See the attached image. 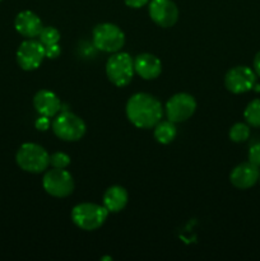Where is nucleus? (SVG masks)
<instances>
[{
  "label": "nucleus",
  "instance_id": "nucleus-14",
  "mask_svg": "<svg viewBox=\"0 0 260 261\" xmlns=\"http://www.w3.org/2000/svg\"><path fill=\"white\" fill-rule=\"evenodd\" d=\"M134 70L140 78L145 81H153L162 73V63L153 54H139L134 59Z\"/></svg>",
  "mask_w": 260,
  "mask_h": 261
},
{
  "label": "nucleus",
  "instance_id": "nucleus-1",
  "mask_svg": "<svg viewBox=\"0 0 260 261\" xmlns=\"http://www.w3.org/2000/svg\"><path fill=\"white\" fill-rule=\"evenodd\" d=\"M125 111L129 121L139 129L154 127L163 116L162 103L148 93L133 94L127 99Z\"/></svg>",
  "mask_w": 260,
  "mask_h": 261
},
{
  "label": "nucleus",
  "instance_id": "nucleus-24",
  "mask_svg": "<svg viewBox=\"0 0 260 261\" xmlns=\"http://www.w3.org/2000/svg\"><path fill=\"white\" fill-rule=\"evenodd\" d=\"M50 125H51L50 117H46V116H40L35 122L36 129L40 130V132H46V130L50 127Z\"/></svg>",
  "mask_w": 260,
  "mask_h": 261
},
{
  "label": "nucleus",
  "instance_id": "nucleus-17",
  "mask_svg": "<svg viewBox=\"0 0 260 261\" xmlns=\"http://www.w3.org/2000/svg\"><path fill=\"white\" fill-rule=\"evenodd\" d=\"M154 139L157 140L160 144L167 145L170 143H172L175 140L176 135H177V129H176L175 122L170 121V120H166L162 121L161 120L157 125L154 126Z\"/></svg>",
  "mask_w": 260,
  "mask_h": 261
},
{
  "label": "nucleus",
  "instance_id": "nucleus-8",
  "mask_svg": "<svg viewBox=\"0 0 260 261\" xmlns=\"http://www.w3.org/2000/svg\"><path fill=\"white\" fill-rule=\"evenodd\" d=\"M15 56H17V63L20 69L25 71L36 70L40 68L43 59L46 58L45 46L40 41L27 38L19 45Z\"/></svg>",
  "mask_w": 260,
  "mask_h": 261
},
{
  "label": "nucleus",
  "instance_id": "nucleus-19",
  "mask_svg": "<svg viewBox=\"0 0 260 261\" xmlns=\"http://www.w3.org/2000/svg\"><path fill=\"white\" fill-rule=\"evenodd\" d=\"M229 139L235 143H244L250 137V125L245 122H236L229 129Z\"/></svg>",
  "mask_w": 260,
  "mask_h": 261
},
{
  "label": "nucleus",
  "instance_id": "nucleus-10",
  "mask_svg": "<svg viewBox=\"0 0 260 261\" xmlns=\"http://www.w3.org/2000/svg\"><path fill=\"white\" fill-rule=\"evenodd\" d=\"M196 110V101L189 93H176L167 101L165 107L166 116L170 121L184 122L190 119Z\"/></svg>",
  "mask_w": 260,
  "mask_h": 261
},
{
  "label": "nucleus",
  "instance_id": "nucleus-28",
  "mask_svg": "<svg viewBox=\"0 0 260 261\" xmlns=\"http://www.w3.org/2000/svg\"><path fill=\"white\" fill-rule=\"evenodd\" d=\"M259 182H260V175H259Z\"/></svg>",
  "mask_w": 260,
  "mask_h": 261
},
{
  "label": "nucleus",
  "instance_id": "nucleus-3",
  "mask_svg": "<svg viewBox=\"0 0 260 261\" xmlns=\"http://www.w3.org/2000/svg\"><path fill=\"white\" fill-rule=\"evenodd\" d=\"M109 212L103 205L94 203H81L71 209V221L83 231H96L106 222Z\"/></svg>",
  "mask_w": 260,
  "mask_h": 261
},
{
  "label": "nucleus",
  "instance_id": "nucleus-11",
  "mask_svg": "<svg viewBox=\"0 0 260 261\" xmlns=\"http://www.w3.org/2000/svg\"><path fill=\"white\" fill-rule=\"evenodd\" d=\"M150 19L162 28H170L178 19V8L172 0H150Z\"/></svg>",
  "mask_w": 260,
  "mask_h": 261
},
{
  "label": "nucleus",
  "instance_id": "nucleus-21",
  "mask_svg": "<svg viewBox=\"0 0 260 261\" xmlns=\"http://www.w3.org/2000/svg\"><path fill=\"white\" fill-rule=\"evenodd\" d=\"M70 165V157L64 152H55L50 155V166L53 168H66Z\"/></svg>",
  "mask_w": 260,
  "mask_h": 261
},
{
  "label": "nucleus",
  "instance_id": "nucleus-15",
  "mask_svg": "<svg viewBox=\"0 0 260 261\" xmlns=\"http://www.w3.org/2000/svg\"><path fill=\"white\" fill-rule=\"evenodd\" d=\"M33 107L40 116L55 117L61 111V102L54 92L41 89L33 97Z\"/></svg>",
  "mask_w": 260,
  "mask_h": 261
},
{
  "label": "nucleus",
  "instance_id": "nucleus-5",
  "mask_svg": "<svg viewBox=\"0 0 260 261\" xmlns=\"http://www.w3.org/2000/svg\"><path fill=\"white\" fill-rule=\"evenodd\" d=\"M93 46L103 53H119L125 45V35L120 27L112 23H101L92 32Z\"/></svg>",
  "mask_w": 260,
  "mask_h": 261
},
{
  "label": "nucleus",
  "instance_id": "nucleus-2",
  "mask_svg": "<svg viewBox=\"0 0 260 261\" xmlns=\"http://www.w3.org/2000/svg\"><path fill=\"white\" fill-rule=\"evenodd\" d=\"M15 162L24 172L42 173L50 165V155L40 144L24 143L17 150Z\"/></svg>",
  "mask_w": 260,
  "mask_h": 261
},
{
  "label": "nucleus",
  "instance_id": "nucleus-20",
  "mask_svg": "<svg viewBox=\"0 0 260 261\" xmlns=\"http://www.w3.org/2000/svg\"><path fill=\"white\" fill-rule=\"evenodd\" d=\"M38 41L45 47L46 46L55 45V43H59V41H60V32L55 27H43L40 35H38Z\"/></svg>",
  "mask_w": 260,
  "mask_h": 261
},
{
  "label": "nucleus",
  "instance_id": "nucleus-26",
  "mask_svg": "<svg viewBox=\"0 0 260 261\" xmlns=\"http://www.w3.org/2000/svg\"><path fill=\"white\" fill-rule=\"evenodd\" d=\"M252 70L255 71L256 76H260V51L255 55L254 61H252Z\"/></svg>",
  "mask_w": 260,
  "mask_h": 261
},
{
  "label": "nucleus",
  "instance_id": "nucleus-7",
  "mask_svg": "<svg viewBox=\"0 0 260 261\" xmlns=\"http://www.w3.org/2000/svg\"><path fill=\"white\" fill-rule=\"evenodd\" d=\"M43 190L54 198H66L74 191L73 176L65 168H53L45 172Z\"/></svg>",
  "mask_w": 260,
  "mask_h": 261
},
{
  "label": "nucleus",
  "instance_id": "nucleus-25",
  "mask_svg": "<svg viewBox=\"0 0 260 261\" xmlns=\"http://www.w3.org/2000/svg\"><path fill=\"white\" fill-rule=\"evenodd\" d=\"M124 2L129 8H133V9H139V8L147 5L150 0H124Z\"/></svg>",
  "mask_w": 260,
  "mask_h": 261
},
{
  "label": "nucleus",
  "instance_id": "nucleus-27",
  "mask_svg": "<svg viewBox=\"0 0 260 261\" xmlns=\"http://www.w3.org/2000/svg\"><path fill=\"white\" fill-rule=\"evenodd\" d=\"M101 260H112V257L111 256H105V257H102Z\"/></svg>",
  "mask_w": 260,
  "mask_h": 261
},
{
  "label": "nucleus",
  "instance_id": "nucleus-4",
  "mask_svg": "<svg viewBox=\"0 0 260 261\" xmlns=\"http://www.w3.org/2000/svg\"><path fill=\"white\" fill-rule=\"evenodd\" d=\"M53 132L64 142H78L86 134V122L70 111L59 112L54 119Z\"/></svg>",
  "mask_w": 260,
  "mask_h": 261
},
{
  "label": "nucleus",
  "instance_id": "nucleus-22",
  "mask_svg": "<svg viewBox=\"0 0 260 261\" xmlns=\"http://www.w3.org/2000/svg\"><path fill=\"white\" fill-rule=\"evenodd\" d=\"M247 157H249V162H251L256 167H260V143H255L250 147Z\"/></svg>",
  "mask_w": 260,
  "mask_h": 261
},
{
  "label": "nucleus",
  "instance_id": "nucleus-6",
  "mask_svg": "<svg viewBox=\"0 0 260 261\" xmlns=\"http://www.w3.org/2000/svg\"><path fill=\"white\" fill-rule=\"evenodd\" d=\"M134 60L126 53H115L106 63V75L116 87H126L134 76Z\"/></svg>",
  "mask_w": 260,
  "mask_h": 261
},
{
  "label": "nucleus",
  "instance_id": "nucleus-13",
  "mask_svg": "<svg viewBox=\"0 0 260 261\" xmlns=\"http://www.w3.org/2000/svg\"><path fill=\"white\" fill-rule=\"evenodd\" d=\"M14 28L20 36L25 38L38 37L40 32L42 31L43 24L36 13L31 10H23L18 13L14 19Z\"/></svg>",
  "mask_w": 260,
  "mask_h": 261
},
{
  "label": "nucleus",
  "instance_id": "nucleus-29",
  "mask_svg": "<svg viewBox=\"0 0 260 261\" xmlns=\"http://www.w3.org/2000/svg\"><path fill=\"white\" fill-rule=\"evenodd\" d=\"M0 2H2V0H0Z\"/></svg>",
  "mask_w": 260,
  "mask_h": 261
},
{
  "label": "nucleus",
  "instance_id": "nucleus-9",
  "mask_svg": "<svg viewBox=\"0 0 260 261\" xmlns=\"http://www.w3.org/2000/svg\"><path fill=\"white\" fill-rule=\"evenodd\" d=\"M224 86L233 94H242L256 86V74L249 66H235L224 75Z\"/></svg>",
  "mask_w": 260,
  "mask_h": 261
},
{
  "label": "nucleus",
  "instance_id": "nucleus-18",
  "mask_svg": "<svg viewBox=\"0 0 260 261\" xmlns=\"http://www.w3.org/2000/svg\"><path fill=\"white\" fill-rule=\"evenodd\" d=\"M244 117L252 127H260V98L249 102L244 111Z\"/></svg>",
  "mask_w": 260,
  "mask_h": 261
},
{
  "label": "nucleus",
  "instance_id": "nucleus-23",
  "mask_svg": "<svg viewBox=\"0 0 260 261\" xmlns=\"http://www.w3.org/2000/svg\"><path fill=\"white\" fill-rule=\"evenodd\" d=\"M45 54H46V58L47 59H56L60 56L61 54V48L59 46V43H55V45H50V46H46L45 47Z\"/></svg>",
  "mask_w": 260,
  "mask_h": 261
},
{
  "label": "nucleus",
  "instance_id": "nucleus-12",
  "mask_svg": "<svg viewBox=\"0 0 260 261\" xmlns=\"http://www.w3.org/2000/svg\"><path fill=\"white\" fill-rule=\"evenodd\" d=\"M259 167L252 165L251 162H244L232 170L229 181L235 188L240 190H246V189L252 188L259 181Z\"/></svg>",
  "mask_w": 260,
  "mask_h": 261
},
{
  "label": "nucleus",
  "instance_id": "nucleus-16",
  "mask_svg": "<svg viewBox=\"0 0 260 261\" xmlns=\"http://www.w3.org/2000/svg\"><path fill=\"white\" fill-rule=\"evenodd\" d=\"M103 204L109 213H119L126 206L129 201V194L122 186L115 185L107 189L103 194Z\"/></svg>",
  "mask_w": 260,
  "mask_h": 261
}]
</instances>
